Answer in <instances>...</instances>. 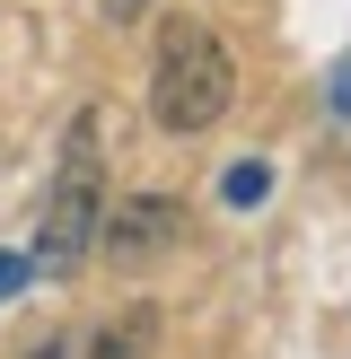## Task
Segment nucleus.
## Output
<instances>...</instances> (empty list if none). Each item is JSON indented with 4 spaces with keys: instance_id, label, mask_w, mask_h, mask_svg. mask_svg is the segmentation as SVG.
I'll return each mask as SVG.
<instances>
[{
    "instance_id": "obj_1",
    "label": "nucleus",
    "mask_w": 351,
    "mask_h": 359,
    "mask_svg": "<svg viewBox=\"0 0 351 359\" xmlns=\"http://www.w3.org/2000/svg\"><path fill=\"white\" fill-rule=\"evenodd\" d=\"M237 105V70H228L220 35L202 18H167L158 27V62H150V114L158 132H211Z\"/></svg>"
},
{
    "instance_id": "obj_2",
    "label": "nucleus",
    "mask_w": 351,
    "mask_h": 359,
    "mask_svg": "<svg viewBox=\"0 0 351 359\" xmlns=\"http://www.w3.org/2000/svg\"><path fill=\"white\" fill-rule=\"evenodd\" d=\"M97 210H105V149H97V114L70 123L62 140V167H53V202H44V228H35V272L70 280L97 245Z\"/></svg>"
},
{
    "instance_id": "obj_3",
    "label": "nucleus",
    "mask_w": 351,
    "mask_h": 359,
    "mask_svg": "<svg viewBox=\"0 0 351 359\" xmlns=\"http://www.w3.org/2000/svg\"><path fill=\"white\" fill-rule=\"evenodd\" d=\"M97 245L123 272H140V263H158L167 245H185V202H167V193H123L114 210H97Z\"/></svg>"
},
{
    "instance_id": "obj_4",
    "label": "nucleus",
    "mask_w": 351,
    "mask_h": 359,
    "mask_svg": "<svg viewBox=\"0 0 351 359\" xmlns=\"http://www.w3.org/2000/svg\"><path fill=\"white\" fill-rule=\"evenodd\" d=\"M150 342H158V307H123V316H97V325L53 333V342L27 351V359H140Z\"/></svg>"
},
{
    "instance_id": "obj_5",
    "label": "nucleus",
    "mask_w": 351,
    "mask_h": 359,
    "mask_svg": "<svg viewBox=\"0 0 351 359\" xmlns=\"http://www.w3.org/2000/svg\"><path fill=\"white\" fill-rule=\"evenodd\" d=\"M220 193L228 202H263V193H272V167H263V158H237V167L220 175Z\"/></svg>"
},
{
    "instance_id": "obj_6",
    "label": "nucleus",
    "mask_w": 351,
    "mask_h": 359,
    "mask_svg": "<svg viewBox=\"0 0 351 359\" xmlns=\"http://www.w3.org/2000/svg\"><path fill=\"white\" fill-rule=\"evenodd\" d=\"M27 272H35L27 255H0V298H9V290H27Z\"/></svg>"
},
{
    "instance_id": "obj_7",
    "label": "nucleus",
    "mask_w": 351,
    "mask_h": 359,
    "mask_svg": "<svg viewBox=\"0 0 351 359\" xmlns=\"http://www.w3.org/2000/svg\"><path fill=\"white\" fill-rule=\"evenodd\" d=\"M140 9H150V0H105V18H114V27H132Z\"/></svg>"
}]
</instances>
